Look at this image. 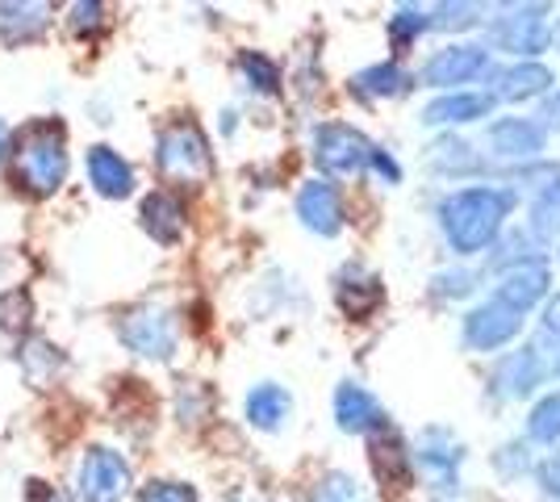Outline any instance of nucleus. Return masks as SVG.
Masks as SVG:
<instances>
[{
    "instance_id": "nucleus-1",
    "label": "nucleus",
    "mask_w": 560,
    "mask_h": 502,
    "mask_svg": "<svg viewBox=\"0 0 560 502\" xmlns=\"http://www.w3.org/2000/svg\"><path fill=\"white\" fill-rule=\"evenodd\" d=\"M514 197L502 189H490V185H477V189H460L452 192L444 206H440V222H444L447 243L460 252V256H477L486 252L502 222L511 214Z\"/></svg>"
},
{
    "instance_id": "nucleus-2",
    "label": "nucleus",
    "mask_w": 560,
    "mask_h": 502,
    "mask_svg": "<svg viewBox=\"0 0 560 502\" xmlns=\"http://www.w3.org/2000/svg\"><path fill=\"white\" fill-rule=\"evenodd\" d=\"M13 176L25 192L50 197L68 180V130L63 121H34L13 147Z\"/></svg>"
},
{
    "instance_id": "nucleus-3",
    "label": "nucleus",
    "mask_w": 560,
    "mask_h": 502,
    "mask_svg": "<svg viewBox=\"0 0 560 502\" xmlns=\"http://www.w3.org/2000/svg\"><path fill=\"white\" fill-rule=\"evenodd\" d=\"M155 164H160V176L167 185L201 189L213 172V155L201 126L197 121H172L155 143Z\"/></svg>"
},
{
    "instance_id": "nucleus-4",
    "label": "nucleus",
    "mask_w": 560,
    "mask_h": 502,
    "mask_svg": "<svg viewBox=\"0 0 560 502\" xmlns=\"http://www.w3.org/2000/svg\"><path fill=\"white\" fill-rule=\"evenodd\" d=\"M121 343L147 360H172L176 357V318L160 306H139L121 318Z\"/></svg>"
},
{
    "instance_id": "nucleus-5",
    "label": "nucleus",
    "mask_w": 560,
    "mask_h": 502,
    "mask_svg": "<svg viewBox=\"0 0 560 502\" xmlns=\"http://www.w3.org/2000/svg\"><path fill=\"white\" fill-rule=\"evenodd\" d=\"M493 38L498 47L511 50V55H539L548 50V9L544 4H514V9H502V17L493 22Z\"/></svg>"
},
{
    "instance_id": "nucleus-6",
    "label": "nucleus",
    "mask_w": 560,
    "mask_h": 502,
    "mask_svg": "<svg viewBox=\"0 0 560 502\" xmlns=\"http://www.w3.org/2000/svg\"><path fill=\"white\" fill-rule=\"evenodd\" d=\"M130 490V465L114 448H89L80 465V499L84 502H121Z\"/></svg>"
},
{
    "instance_id": "nucleus-7",
    "label": "nucleus",
    "mask_w": 560,
    "mask_h": 502,
    "mask_svg": "<svg viewBox=\"0 0 560 502\" xmlns=\"http://www.w3.org/2000/svg\"><path fill=\"white\" fill-rule=\"evenodd\" d=\"M369 151L373 147L364 143L351 126H339V121H330L314 135V160L330 176H355L360 167L369 164Z\"/></svg>"
},
{
    "instance_id": "nucleus-8",
    "label": "nucleus",
    "mask_w": 560,
    "mask_h": 502,
    "mask_svg": "<svg viewBox=\"0 0 560 502\" xmlns=\"http://www.w3.org/2000/svg\"><path fill=\"white\" fill-rule=\"evenodd\" d=\"M523 331V314L511 311L506 302H486L465 318V343L477 352H493V348H506L514 335Z\"/></svg>"
},
{
    "instance_id": "nucleus-9",
    "label": "nucleus",
    "mask_w": 560,
    "mask_h": 502,
    "mask_svg": "<svg viewBox=\"0 0 560 502\" xmlns=\"http://www.w3.org/2000/svg\"><path fill=\"white\" fill-rule=\"evenodd\" d=\"M490 68V55L481 47H444L435 50L422 68V84L431 89H447V84H468Z\"/></svg>"
},
{
    "instance_id": "nucleus-10",
    "label": "nucleus",
    "mask_w": 560,
    "mask_h": 502,
    "mask_svg": "<svg viewBox=\"0 0 560 502\" xmlns=\"http://www.w3.org/2000/svg\"><path fill=\"white\" fill-rule=\"evenodd\" d=\"M298 218L314 235H339L343 231V201H339V189L330 180H305L302 192H298Z\"/></svg>"
},
{
    "instance_id": "nucleus-11",
    "label": "nucleus",
    "mask_w": 560,
    "mask_h": 502,
    "mask_svg": "<svg viewBox=\"0 0 560 502\" xmlns=\"http://www.w3.org/2000/svg\"><path fill=\"white\" fill-rule=\"evenodd\" d=\"M552 285V268L544 256H527V260H514V268L506 272V281L498 285V302H506L511 311H527V306H536L539 297L548 293Z\"/></svg>"
},
{
    "instance_id": "nucleus-12",
    "label": "nucleus",
    "mask_w": 560,
    "mask_h": 502,
    "mask_svg": "<svg viewBox=\"0 0 560 502\" xmlns=\"http://www.w3.org/2000/svg\"><path fill=\"white\" fill-rule=\"evenodd\" d=\"M139 222L142 231L151 235L155 243H176L185 235V206H180V197L167 189H155L142 197L139 206Z\"/></svg>"
},
{
    "instance_id": "nucleus-13",
    "label": "nucleus",
    "mask_w": 560,
    "mask_h": 502,
    "mask_svg": "<svg viewBox=\"0 0 560 502\" xmlns=\"http://www.w3.org/2000/svg\"><path fill=\"white\" fill-rule=\"evenodd\" d=\"M544 377V360L536 348H518L493 369V394L498 398H527Z\"/></svg>"
},
{
    "instance_id": "nucleus-14",
    "label": "nucleus",
    "mask_w": 560,
    "mask_h": 502,
    "mask_svg": "<svg viewBox=\"0 0 560 502\" xmlns=\"http://www.w3.org/2000/svg\"><path fill=\"white\" fill-rule=\"evenodd\" d=\"M335 419H339V428L351 431V435L369 428H385L381 402H376L364 385H355V382H343L335 389Z\"/></svg>"
},
{
    "instance_id": "nucleus-15",
    "label": "nucleus",
    "mask_w": 560,
    "mask_h": 502,
    "mask_svg": "<svg viewBox=\"0 0 560 502\" xmlns=\"http://www.w3.org/2000/svg\"><path fill=\"white\" fill-rule=\"evenodd\" d=\"M410 460H419L431 478L447 490V481H456V465H460V444L447 435V431L431 428L419 435V448L410 453Z\"/></svg>"
},
{
    "instance_id": "nucleus-16",
    "label": "nucleus",
    "mask_w": 560,
    "mask_h": 502,
    "mask_svg": "<svg viewBox=\"0 0 560 502\" xmlns=\"http://www.w3.org/2000/svg\"><path fill=\"white\" fill-rule=\"evenodd\" d=\"M490 147L498 151V155H506V160H532V155H539V151H544V126H536V121H523V118L493 121Z\"/></svg>"
},
{
    "instance_id": "nucleus-17",
    "label": "nucleus",
    "mask_w": 560,
    "mask_h": 502,
    "mask_svg": "<svg viewBox=\"0 0 560 502\" xmlns=\"http://www.w3.org/2000/svg\"><path fill=\"white\" fill-rule=\"evenodd\" d=\"M89 180L101 197H130L135 189V167L117 155L114 147H93L89 151Z\"/></svg>"
},
{
    "instance_id": "nucleus-18",
    "label": "nucleus",
    "mask_w": 560,
    "mask_h": 502,
    "mask_svg": "<svg viewBox=\"0 0 560 502\" xmlns=\"http://www.w3.org/2000/svg\"><path fill=\"white\" fill-rule=\"evenodd\" d=\"M50 22V4H30V0H9L0 4V38L9 47H22L30 38H38Z\"/></svg>"
},
{
    "instance_id": "nucleus-19",
    "label": "nucleus",
    "mask_w": 560,
    "mask_h": 502,
    "mask_svg": "<svg viewBox=\"0 0 560 502\" xmlns=\"http://www.w3.org/2000/svg\"><path fill=\"white\" fill-rule=\"evenodd\" d=\"M335 297H339V306H343V314L348 318H369V314L376 311V302L385 297V289H381V281L376 277H369L364 268H343L339 272V285H335Z\"/></svg>"
},
{
    "instance_id": "nucleus-20",
    "label": "nucleus",
    "mask_w": 560,
    "mask_h": 502,
    "mask_svg": "<svg viewBox=\"0 0 560 502\" xmlns=\"http://www.w3.org/2000/svg\"><path fill=\"white\" fill-rule=\"evenodd\" d=\"M493 109L490 93H444L440 101L427 105V121L431 126H465V121L486 118Z\"/></svg>"
},
{
    "instance_id": "nucleus-21",
    "label": "nucleus",
    "mask_w": 560,
    "mask_h": 502,
    "mask_svg": "<svg viewBox=\"0 0 560 502\" xmlns=\"http://www.w3.org/2000/svg\"><path fill=\"white\" fill-rule=\"evenodd\" d=\"M373 469H376V478H381V486L406 490V486H410V474H415V460H410L406 444H401L397 435H385V440L373 444Z\"/></svg>"
},
{
    "instance_id": "nucleus-22",
    "label": "nucleus",
    "mask_w": 560,
    "mask_h": 502,
    "mask_svg": "<svg viewBox=\"0 0 560 502\" xmlns=\"http://www.w3.org/2000/svg\"><path fill=\"white\" fill-rule=\"evenodd\" d=\"M289 407H293L289 389H280V385H272V382L256 385V389L247 394V419H252V428H259V431H277L280 423L289 419Z\"/></svg>"
},
{
    "instance_id": "nucleus-23",
    "label": "nucleus",
    "mask_w": 560,
    "mask_h": 502,
    "mask_svg": "<svg viewBox=\"0 0 560 502\" xmlns=\"http://www.w3.org/2000/svg\"><path fill=\"white\" fill-rule=\"evenodd\" d=\"M552 84V72L544 63H514L506 72H498V89L490 96H502V101H527V96L548 93Z\"/></svg>"
},
{
    "instance_id": "nucleus-24",
    "label": "nucleus",
    "mask_w": 560,
    "mask_h": 502,
    "mask_svg": "<svg viewBox=\"0 0 560 502\" xmlns=\"http://www.w3.org/2000/svg\"><path fill=\"white\" fill-rule=\"evenodd\" d=\"M355 89L364 96H397L410 89V75L401 72L397 63H376V68H364L355 75Z\"/></svg>"
},
{
    "instance_id": "nucleus-25",
    "label": "nucleus",
    "mask_w": 560,
    "mask_h": 502,
    "mask_svg": "<svg viewBox=\"0 0 560 502\" xmlns=\"http://www.w3.org/2000/svg\"><path fill=\"white\" fill-rule=\"evenodd\" d=\"M238 68H243L247 84H252L256 93H277L280 89V68L268 59V55H259V50H243V55H238Z\"/></svg>"
},
{
    "instance_id": "nucleus-26",
    "label": "nucleus",
    "mask_w": 560,
    "mask_h": 502,
    "mask_svg": "<svg viewBox=\"0 0 560 502\" xmlns=\"http://www.w3.org/2000/svg\"><path fill=\"white\" fill-rule=\"evenodd\" d=\"M30 318H34V297H30L25 289H9V293L0 297V331L22 335Z\"/></svg>"
},
{
    "instance_id": "nucleus-27",
    "label": "nucleus",
    "mask_w": 560,
    "mask_h": 502,
    "mask_svg": "<svg viewBox=\"0 0 560 502\" xmlns=\"http://www.w3.org/2000/svg\"><path fill=\"white\" fill-rule=\"evenodd\" d=\"M527 431H532V440H539V444H552V440H560V389H557V394H548V398L532 410Z\"/></svg>"
},
{
    "instance_id": "nucleus-28",
    "label": "nucleus",
    "mask_w": 560,
    "mask_h": 502,
    "mask_svg": "<svg viewBox=\"0 0 560 502\" xmlns=\"http://www.w3.org/2000/svg\"><path fill=\"white\" fill-rule=\"evenodd\" d=\"M22 364H25V373H30L34 382H47L50 373L63 364V357L50 348L47 339H30V343H25V352H22Z\"/></svg>"
},
{
    "instance_id": "nucleus-29",
    "label": "nucleus",
    "mask_w": 560,
    "mask_h": 502,
    "mask_svg": "<svg viewBox=\"0 0 560 502\" xmlns=\"http://www.w3.org/2000/svg\"><path fill=\"white\" fill-rule=\"evenodd\" d=\"M105 25V4H96V0H80V4H71L68 13V30L75 38H89Z\"/></svg>"
},
{
    "instance_id": "nucleus-30",
    "label": "nucleus",
    "mask_w": 560,
    "mask_h": 502,
    "mask_svg": "<svg viewBox=\"0 0 560 502\" xmlns=\"http://www.w3.org/2000/svg\"><path fill=\"white\" fill-rule=\"evenodd\" d=\"M314 502H364L360 499V486L348 474H327L314 490Z\"/></svg>"
},
{
    "instance_id": "nucleus-31",
    "label": "nucleus",
    "mask_w": 560,
    "mask_h": 502,
    "mask_svg": "<svg viewBox=\"0 0 560 502\" xmlns=\"http://www.w3.org/2000/svg\"><path fill=\"white\" fill-rule=\"evenodd\" d=\"M532 218H536V222H532V226H536V235H557L560 231V185H552V189L539 197L536 214Z\"/></svg>"
},
{
    "instance_id": "nucleus-32",
    "label": "nucleus",
    "mask_w": 560,
    "mask_h": 502,
    "mask_svg": "<svg viewBox=\"0 0 560 502\" xmlns=\"http://www.w3.org/2000/svg\"><path fill=\"white\" fill-rule=\"evenodd\" d=\"M139 502H197V490L185 481H151L139 494Z\"/></svg>"
},
{
    "instance_id": "nucleus-33",
    "label": "nucleus",
    "mask_w": 560,
    "mask_h": 502,
    "mask_svg": "<svg viewBox=\"0 0 560 502\" xmlns=\"http://www.w3.org/2000/svg\"><path fill=\"white\" fill-rule=\"evenodd\" d=\"M422 30H427V17H422L419 9H401L394 22H389V34H394L397 47H406V43H415Z\"/></svg>"
},
{
    "instance_id": "nucleus-34",
    "label": "nucleus",
    "mask_w": 560,
    "mask_h": 502,
    "mask_svg": "<svg viewBox=\"0 0 560 502\" xmlns=\"http://www.w3.org/2000/svg\"><path fill=\"white\" fill-rule=\"evenodd\" d=\"M477 17V4H444L435 17H427V25H440V30H465Z\"/></svg>"
},
{
    "instance_id": "nucleus-35",
    "label": "nucleus",
    "mask_w": 560,
    "mask_h": 502,
    "mask_svg": "<svg viewBox=\"0 0 560 502\" xmlns=\"http://www.w3.org/2000/svg\"><path fill=\"white\" fill-rule=\"evenodd\" d=\"M472 293V277L468 272H440L435 277V297H468Z\"/></svg>"
},
{
    "instance_id": "nucleus-36",
    "label": "nucleus",
    "mask_w": 560,
    "mask_h": 502,
    "mask_svg": "<svg viewBox=\"0 0 560 502\" xmlns=\"http://www.w3.org/2000/svg\"><path fill=\"white\" fill-rule=\"evenodd\" d=\"M369 164H373L376 176H385L389 185H397V180H401V167H397V160L385 151V147H373V151H369Z\"/></svg>"
},
{
    "instance_id": "nucleus-37",
    "label": "nucleus",
    "mask_w": 560,
    "mask_h": 502,
    "mask_svg": "<svg viewBox=\"0 0 560 502\" xmlns=\"http://www.w3.org/2000/svg\"><path fill=\"white\" fill-rule=\"evenodd\" d=\"M539 486H544L552 499H560V453H552L539 465Z\"/></svg>"
},
{
    "instance_id": "nucleus-38",
    "label": "nucleus",
    "mask_w": 560,
    "mask_h": 502,
    "mask_svg": "<svg viewBox=\"0 0 560 502\" xmlns=\"http://www.w3.org/2000/svg\"><path fill=\"white\" fill-rule=\"evenodd\" d=\"M544 335L560 339V293H552L548 306H544Z\"/></svg>"
},
{
    "instance_id": "nucleus-39",
    "label": "nucleus",
    "mask_w": 560,
    "mask_h": 502,
    "mask_svg": "<svg viewBox=\"0 0 560 502\" xmlns=\"http://www.w3.org/2000/svg\"><path fill=\"white\" fill-rule=\"evenodd\" d=\"M30 502H71V499L59 494V490H50L47 481H34V486H30Z\"/></svg>"
},
{
    "instance_id": "nucleus-40",
    "label": "nucleus",
    "mask_w": 560,
    "mask_h": 502,
    "mask_svg": "<svg viewBox=\"0 0 560 502\" xmlns=\"http://www.w3.org/2000/svg\"><path fill=\"white\" fill-rule=\"evenodd\" d=\"M544 126H548V130H560V93L548 96V105H544Z\"/></svg>"
},
{
    "instance_id": "nucleus-41",
    "label": "nucleus",
    "mask_w": 560,
    "mask_h": 502,
    "mask_svg": "<svg viewBox=\"0 0 560 502\" xmlns=\"http://www.w3.org/2000/svg\"><path fill=\"white\" fill-rule=\"evenodd\" d=\"M4 147H9V130H4V121H0V160H4Z\"/></svg>"
},
{
    "instance_id": "nucleus-42",
    "label": "nucleus",
    "mask_w": 560,
    "mask_h": 502,
    "mask_svg": "<svg viewBox=\"0 0 560 502\" xmlns=\"http://www.w3.org/2000/svg\"><path fill=\"white\" fill-rule=\"evenodd\" d=\"M557 34H560V25H557Z\"/></svg>"
}]
</instances>
